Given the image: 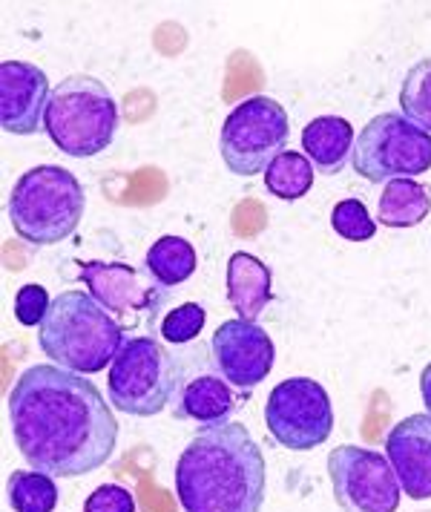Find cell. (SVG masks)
Returning <instances> with one entry per match:
<instances>
[{
	"label": "cell",
	"mask_w": 431,
	"mask_h": 512,
	"mask_svg": "<svg viewBox=\"0 0 431 512\" xmlns=\"http://www.w3.org/2000/svg\"><path fill=\"white\" fill-rule=\"evenodd\" d=\"M9 420L23 461L52 478H81L107 464L118 420L84 374L32 366L9 392Z\"/></svg>",
	"instance_id": "6da1fadb"
},
{
	"label": "cell",
	"mask_w": 431,
	"mask_h": 512,
	"mask_svg": "<svg viewBox=\"0 0 431 512\" xmlns=\"http://www.w3.org/2000/svg\"><path fill=\"white\" fill-rule=\"evenodd\" d=\"M268 469L248 426L225 420L202 426L176 464L184 512H262Z\"/></svg>",
	"instance_id": "7a4b0ae2"
},
{
	"label": "cell",
	"mask_w": 431,
	"mask_h": 512,
	"mask_svg": "<svg viewBox=\"0 0 431 512\" xmlns=\"http://www.w3.org/2000/svg\"><path fill=\"white\" fill-rule=\"evenodd\" d=\"M38 346L67 372L98 374L113 366L124 346V326L90 291H64L38 328Z\"/></svg>",
	"instance_id": "3957f363"
},
{
	"label": "cell",
	"mask_w": 431,
	"mask_h": 512,
	"mask_svg": "<svg viewBox=\"0 0 431 512\" xmlns=\"http://www.w3.org/2000/svg\"><path fill=\"white\" fill-rule=\"evenodd\" d=\"M87 208L84 185L58 164L26 170L9 193V222L23 242L46 248L78 231Z\"/></svg>",
	"instance_id": "277c9868"
},
{
	"label": "cell",
	"mask_w": 431,
	"mask_h": 512,
	"mask_svg": "<svg viewBox=\"0 0 431 512\" xmlns=\"http://www.w3.org/2000/svg\"><path fill=\"white\" fill-rule=\"evenodd\" d=\"M44 130L61 153L72 159H92L113 144L118 104L104 81L92 75H67L52 87Z\"/></svg>",
	"instance_id": "5b68a950"
},
{
	"label": "cell",
	"mask_w": 431,
	"mask_h": 512,
	"mask_svg": "<svg viewBox=\"0 0 431 512\" xmlns=\"http://www.w3.org/2000/svg\"><path fill=\"white\" fill-rule=\"evenodd\" d=\"M179 372L173 357L153 337H130L115 354L107 392L118 412L133 418H153L170 403Z\"/></svg>",
	"instance_id": "8992f818"
},
{
	"label": "cell",
	"mask_w": 431,
	"mask_h": 512,
	"mask_svg": "<svg viewBox=\"0 0 431 512\" xmlns=\"http://www.w3.org/2000/svg\"><path fill=\"white\" fill-rule=\"evenodd\" d=\"M351 167L371 185L420 176L431 170V136L403 113H380L354 141Z\"/></svg>",
	"instance_id": "52a82bcc"
},
{
	"label": "cell",
	"mask_w": 431,
	"mask_h": 512,
	"mask_svg": "<svg viewBox=\"0 0 431 512\" xmlns=\"http://www.w3.org/2000/svg\"><path fill=\"white\" fill-rule=\"evenodd\" d=\"M288 136L291 121L285 107L268 95H253L225 118L219 150L230 173L259 176L285 153Z\"/></svg>",
	"instance_id": "ba28073f"
},
{
	"label": "cell",
	"mask_w": 431,
	"mask_h": 512,
	"mask_svg": "<svg viewBox=\"0 0 431 512\" xmlns=\"http://www.w3.org/2000/svg\"><path fill=\"white\" fill-rule=\"evenodd\" d=\"M265 426L282 449L308 452L334 432V406L325 386L311 377H291L273 386L265 403Z\"/></svg>",
	"instance_id": "9c48e42d"
},
{
	"label": "cell",
	"mask_w": 431,
	"mask_h": 512,
	"mask_svg": "<svg viewBox=\"0 0 431 512\" xmlns=\"http://www.w3.org/2000/svg\"><path fill=\"white\" fill-rule=\"evenodd\" d=\"M334 501L342 512H397L400 481L386 455L363 446H337L328 455Z\"/></svg>",
	"instance_id": "30bf717a"
},
{
	"label": "cell",
	"mask_w": 431,
	"mask_h": 512,
	"mask_svg": "<svg viewBox=\"0 0 431 512\" xmlns=\"http://www.w3.org/2000/svg\"><path fill=\"white\" fill-rule=\"evenodd\" d=\"M81 282L115 320L153 323L167 300V288L124 262H84Z\"/></svg>",
	"instance_id": "8fae6325"
},
{
	"label": "cell",
	"mask_w": 431,
	"mask_h": 512,
	"mask_svg": "<svg viewBox=\"0 0 431 512\" xmlns=\"http://www.w3.org/2000/svg\"><path fill=\"white\" fill-rule=\"evenodd\" d=\"M210 351H213V363L216 369L225 374L230 386L250 392L253 386H259L273 369L276 360V349L273 340L268 337L265 328L256 323H245V320H225L216 328L213 340H210Z\"/></svg>",
	"instance_id": "7c38bea8"
},
{
	"label": "cell",
	"mask_w": 431,
	"mask_h": 512,
	"mask_svg": "<svg viewBox=\"0 0 431 512\" xmlns=\"http://www.w3.org/2000/svg\"><path fill=\"white\" fill-rule=\"evenodd\" d=\"M49 78L29 61L0 64V124L12 136L41 133L49 104Z\"/></svg>",
	"instance_id": "4fadbf2b"
},
{
	"label": "cell",
	"mask_w": 431,
	"mask_h": 512,
	"mask_svg": "<svg viewBox=\"0 0 431 512\" xmlns=\"http://www.w3.org/2000/svg\"><path fill=\"white\" fill-rule=\"evenodd\" d=\"M388 464L394 469L400 489L414 498H431V415H409L400 420L386 438Z\"/></svg>",
	"instance_id": "5bb4252c"
},
{
	"label": "cell",
	"mask_w": 431,
	"mask_h": 512,
	"mask_svg": "<svg viewBox=\"0 0 431 512\" xmlns=\"http://www.w3.org/2000/svg\"><path fill=\"white\" fill-rule=\"evenodd\" d=\"M271 294L273 274L259 256L236 251L227 259V300L236 308L239 320L256 323L271 303Z\"/></svg>",
	"instance_id": "9a60e30c"
},
{
	"label": "cell",
	"mask_w": 431,
	"mask_h": 512,
	"mask_svg": "<svg viewBox=\"0 0 431 512\" xmlns=\"http://www.w3.org/2000/svg\"><path fill=\"white\" fill-rule=\"evenodd\" d=\"M354 127L342 116H319L305 124L302 130V147L308 162L322 176H337L348 164L354 150Z\"/></svg>",
	"instance_id": "2e32d148"
},
{
	"label": "cell",
	"mask_w": 431,
	"mask_h": 512,
	"mask_svg": "<svg viewBox=\"0 0 431 512\" xmlns=\"http://www.w3.org/2000/svg\"><path fill=\"white\" fill-rule=\"evenodd\" d=\"M236 395L230 389L225 377L216 374H199L193 377L182 392H179V403H176V418L199 420L205 426L213 423H225L233 409H236Z\"/></svg>",
	"instance_id": "e0dca14e"
},
{
	"label": "cell",
	"mask_w": 431,
	"mask_h": 512,
	"mask_svg": "<svg viewBox=\"0 0 431 512\" xmlns=\"http://www.w3.org/2000/svg\"><path fill=\"white\" fill-rule=\"evenodd\" d=\"M431 210L429 187H423L414 179H394L388 182L380 196V222L386 228H414L420 225Z\"/></svg>",
	"instance_id": "ac0fdd59"
},
{
	"label": "cell",
	"mask_w": 431,
	"mask_h": 512,
	"mask_svg": "<svg viewBox=\"0 0 431 512\" xmlns=\"http://www.w3.org/2000/svg\"><path fill=\"white\" fill-rule=\"evenodd\" d=\"M144 268L164 288H176L196 271V248L182 236H161L144 256Z\"/></svg>",
	"instance_id": "d6986e66"
},
{
	"label": "cell",
	"mask_w": 431,
	"mask_h": 512,
	"mask_svg": "<svg viewBox=\"0 0 431 512\" xmlns=\"http://www.w3.org/2000/svg\"><path fill=\"white\" fill-rule=\"evenodd\" d=\"M6 495L15 512H55L58 487L55 478L38 469H18L6 481Z\"/></svg>",
	"instance_id": "ffe728a7"
},
{
	"label": "cell",
	"mask_w": 431,
	"mask_h": 512,
	"mask_svg": "<svg viewBox=\"0 0 431 512\" xmlns=\"http://www.w3.org/2000/svg\"><path fill=\"white\" fill-rule=\"evenodd\" d=\"M311 185H314V164L308 162V156L294 153V150H285L265 170V187L276 199H285V202L302 199Z\"/></svg>",
	"instance_id": "44dd1931"
},
{
	"label": "cell",
	"mask_w": 431,
	"mask_h": 512,
	"mask_svg": "<svg viewBox=\"0 0 431 512\" xmlns=\"http://www.w3.org/2000/svg\"><path fill=\"white\" fill-rule=\"evenodd\" d=\"M400 110L414 127L431 136V58L417 61L400 87Z\"/></svg>",
	"instance_id": "7402d4cb"
},
{
	"label": "cell",
	"mask_w": 431,
	"mask_h": 512,
	"mask_svg": "<svg viewBox=\"0 0 431 512\" xmlns=\"http://www.w3.org/2000/svg\"><path fill=\"white\" fill-rule=\"evenodd\" d=\"M331 228L348 242H368L377 233V222L360 199H342L331 210Z\"/></svg>",
	"instance_id": "603a6c76"
},
{
	"label": "cell",
	"mask_w": 431,
	"mask_h": 512,
	"mask_svg": "<svg viewBox=\"0 0 431 512\" xmlns=\"http://www.w3.org/2000/svg\"><path fill=\"white\" fill-rule=\"evenodd\" d=\"M207 311L199 303H184L179 308H173L164 320H161V337L167 343L184 346L190 340H196L205 328Z\"/></svg>",
	"instance_id": "cb8c5ba5"
},
{
	"label": "cell",
	"mask_w": 431,
	"mask_h": 512,
	"mask_svg": "<svg viewBox=\"0 0 431 512\" xmlns=\"http://www.w3.org/2000/svg\"><path fill=\"white\" fill-rule=\"evenodd\" d=\"M49 305H52V300H49L46 288L29 282V285H23L21 291H18V297H15V317H18L21 326L41 328L46 314H49Z\"/></svg>",
	"instance_id": "d4e9b609"
},
{
	"label": "cell",
	"mask_w": 431,
	"mask_h": 512,
	"mask_svg": "<svg viewBox=\"0 0 431 512\" xmlns=\"http://www.w3.org/2000/svg\"><path fill=\"white\" fill-rule=\"evenodd\" d=\"M84 512H136V498L130 489L104 484L92 489V495L84 501Z\"/></svg>",
	"instance_id": "484cf974"
},
{
	"label": "cell",
	"mask_w": 431,
	"mask_h": 512,
	"mask_svg": "<svg viewBox=\"0 0 431 512\" xmlns=\"http://www.w3.org/2000/svg\"><path fill=\"white\" fill-rule=\"evenodd\" d=\"M420 395H423V403H426V409H429L431 415V363L420 374Z\"/></svg>",
	"instance_id": "4316f807"
}]
</instances>
